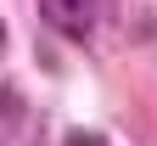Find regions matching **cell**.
Returning <instances> with one entry per match:
<instances>
[{
	"instance_id": "obj_1",
	"label": "cell",
	"mask_w": 157,
	"mask_h": 146,
	"mask_svg": "<svg viewBox=\"0 0 157 146\" xmlns=\"http://www.w3.org/2000/svg\"><path fill=\"white\" fill-rule=\"evenodd\" d=\"M39 17L67 39H90L101 23V0H39Z\"/></svg>"
},
{
	"instance_id": "obj_2",
	"label": "cell",
	"mask_w": 157,
	"mask_h": 146,
	"mask_svg": "<svg viewBox=\"0 0 157 146\" xmlns=\"http://www.w3.org/2000/svg\"><path fill=\"white\" fill-rule=\"evenodd\" d=\"M0 51H6V28H0Z\"/></svg>"
}]
</instances>
